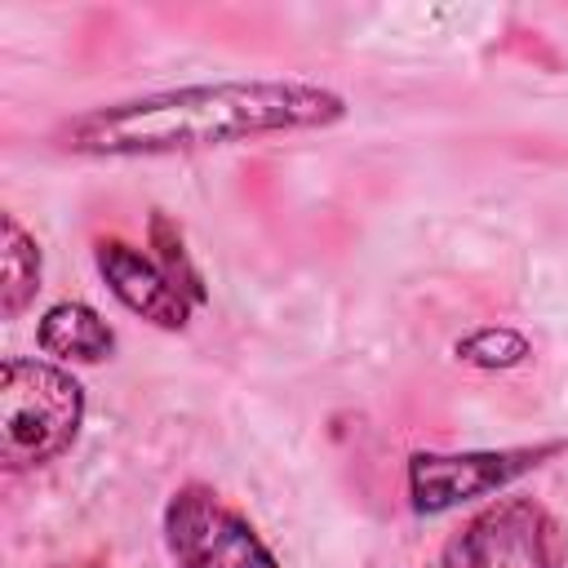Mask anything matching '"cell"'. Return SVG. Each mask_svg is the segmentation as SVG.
Listing matches in <instances>:
<instances>
[{
  "instance_id": "obj_1",
  "label": "cell",
  "mask_w": 568,
  "mask_h": 568,
  "mask_svg": "<svg viewBox=\"0 0 568 568\" xmlns=\"http://www.w3.org/2000/svg\"><path fill=\"white\" fill-rule=\"evenodd\" d=\"M342 115L346 98L311 80H222L93 106L58 124L53 142L71 155L133 160L204 151L297 129H328Z\"/></svg>"
},
{
  "instance_id": "obj_2",
  "label": "cell",
  "mask_w": 568,
  "mask_h": 568,
  "mask_svg": "<svg viewBox=\"0 0 568 568\" xmlns=\"http://www.w3.org/2000/svg\"><path fill=\"white\" fill-rule=\"evenodd\" d=\"M84 422V386L44 359H4L0 368V462L31 470L62 457Z\"/></svg>"
},
{
  "instance_id": "obj_3",
  "label": "cell",
  "mask_w": 568,
  "mask_h": 568,
  "mask_svg": "<svg viewBox=\"0 0 568 568\" xmlns=\"http://www.w3.org/2000/svg\"><path fill=\"white\" fill-rule=\"evenodd\" d=\"M559 519L532 497H506L470 515L439 555V568H564Z\"/></svg>"
},
{
  "instance_id": "obj_4",
  "label": "cell",
  "mask_w": 568,
  "mask_h": 568,
  "mask_svg": "<svg viewBox=\"0 0 568 568\" xmlns=\"http://www.w3.org/2000/svg\"><path fill=\"white\" fill-rule=\"evenodd\" d=\"M164 541L178 568H280L253 524L204 484H186L169 497Z\"/></svg>"
},
{
  "instance_id": "obj_5",
  "label": "cell",
  "mask_w": 568,
  "mask_h": 568,
  "mask_svg": "<svg viewBox=\"0 0 568 568\" xmlns=\"http://www.w3.org/2000/svg\"><path fill=\"white\" fill-rule=\"evenodd\" d=\"M559 444L541 448H501V453H417L408 462V497L413 510L439 515L453 510L457 501L484 497L506 488L510 479L528 475L541 457H550Z\"/></svg>"
},
{
  "instance_id": "obj_6",
  "label": "cell",
  "mask_w": 568,
  "mask_h": 568,
  "mask_svg": "<svg viewBox=\"0 0 568 568\" xmlns=\"http://www.w3.org/2000/svg\"><path fill=\"white\" fill-rule=\"evenodd\" d=\"M98 271L106 280V288L142 320H151L155 328H186L191 320V297L164 275V266H155L146 253H138L124 240H102L98 244Z\"/></svg>"
},
{
  "instance_id": "obj_7",
  "label": "cell",
  "mask_w": 568,
  "mask_h": 568,
  "mask_svg": "<svg viewBox=\"0 0 568 568\" xmlns=\"http://www.w3.org/2000/svg\"><path fill=\"white\" fill-rule=\"evenodd\" d=\"M40 351L58 355V359H75V364H98L115 351V328L84 302H53L40 315L36 328Z\"/></svg>"
},
{
  "instance_id": "obj_8",
  "label": "cell",
  "mask_w": 568,
  "mask_h": 568,
  "mask_svg": "<svg viewBox=\"0 0 568 568\" xmlns=\"http://www.w3.org/2000/svg\"><path fill=\"white\" fill-rule=\"evenodd\" d=\"M40 288V248L36 240L18 226L13 213H4V284H0V311L13 320Z\"/></svg>"
},
{
  "instance_id": "obj_9",
  "label": "cell",
  "mask_w": 568,
  "mask_h": 568,
  "mask_svg": "<svg viewBox=\"0 0 568 568\" xmlns=\"http://www.w3.org/2000/svg\"><path fill=\"white\" fill-rule=\"evenodd\" d=\"M151 235H155V248H160V262H164V275L200 306L204 302V280H200V271L191 266V257H186V248H182V235H178V226L164 217V213H155L151 217Z\"/></svg>"
},
{
  "instance_id": "obj_10",
  "label": "cell",
  "mask_w": 568,
  "mask_h": 568,
  "mask_svg": "<svg viewBox=\"0 0 568 568\" xmlns=\"http://www.w3.org/2000/svg\"><path fill=\"white\" fill-rule=\"evenodd\" d=\"M457 355L466 364H479V368H510L528 355V342L510 328H479L466 342H457Z\"/></svg>"
},
{
  "instance_id": "obj_11",
  "label": "cell",
  "mask_w": 568,
  "mask_h": 568,
  "mask_svg": "<svg viewBox=\"0 0 568 568\" xmlns=\"http://www.w3.org/2000/svg\"><path fill=\"white\" fill-rule=\"evenodd\" d=\"M62 568H102V564H62Z\"/></svg>"
}]
</instances>
